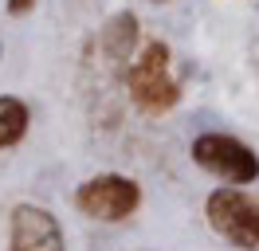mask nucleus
Here are the masks:
<instances>
[{
    "label": "nucleus",
    "mask_w": 259,
    "mask_h": 251,
    "mask_svg": "<svg viewBox=\"0 0 259 251\" xmlns=\"http://www.w3.org/2000/svg\"><path fill=\"white\" fill-rule=\"evenodd\" d=\"M126 87H130V98L146 114H165V110L177 106L181 87L169 75V47L161 39L146 44V51L126 67Z\"/></svg>",
    "instance_id": "1"
},
{
    "label": "nucleus",
    "mask_w": 259,
    "mask_h": 251,
    "mask_svg": "<svg viewBox=\"0 0 259 251\" xmlns=\"http://www.w3.org/2000/svg\"><path fill=\"white\" fill-rule=\"evenodd\" d=\"M75 204H79L82 216L106 220V224H118V220H126L130 212L142 204V188L134 185L130 177L106 173V177H91L87 185H79Z\"/></svg>",
    "instance_id": "2"
},
{
    "label": "nucleus",
    "mask_w": 259,
    "mask_h": 251,
    "mask_svg": "<svg viewBox=\"0 0 259 251\" xmlns=\"http://www.w3.org/2000/svg\"><path fill=\"white\" fill-rule=\"evenodd\" d=\"M208 224L232 239L236 247L255 251L259 247V204L243 196L240 188H216L208 196Z\"/></svg>",
    "instance_id": "3"
},
{
    "label": "nucleus",
    "mask_w": 259,
    "mask_h": 251,
    "mask_svg": "<svg viewBox=\"0 0 259 251\" xmlns=\"http://www.w3.org/2000/svg\"><path fill=\"white\" fill-rule=\"evenodd\" d=\"M193 161L200 169L224 177L232 185H247L259 177V157L240 145L236 138H224V134H204V138L193 141Z\"/></svg>",
    "instance_id": "4"
},
{
    "label": "nucleus",
    "mask_w": 259,
    "mask_h": 251,
    "mask_svg": "<svg viewBox=\"0 0 259 251\" xmlns=\"http://www.w3.org/2000/svg\"><path fill=\"white\" fill-rule=\"evenodd\" d=\"M8 243H12V251H63V232L48 208L20 204V208H12Z\"/></svg>",
    "instance_id": "5"
},
{
    "label": "nucleus",
    "mask_w": 259,
    "mask_h": 251,
    "mask_svg": "<svg viewBox=\"0 0 259 251\" xmlns=\"http://www.w3.org/2000/svg\"><path fill=\"white\" fill-rule=\"evenodd\" d=\"M102 51H106V59L110 63H126L130 51H134V44H138V20H134V12H118L102 28Z\"/></svg>",
    "instance_id": "6"
},
{
    "label": "nucleus",
    "mask_w": 259,
    "mask_h": 251,
    "mask_svg": "<svg viewBox=\"0 0 259 251\" xmlns=\"http://www.w3.org/2000/svg\"><path fill=\"white\" fill-rule=\"evenodd\" d=\"M24 134H28V106L20 102L16 94H4L0 98V149L16 145Z\"/></svg>",
    "instance_id": "7"
},
{
    "label": "nucleus",
    "mask_w": 259,
    "mask_h": 251,
    "mask_svg": "<svg viewBox=\"0 0 259 251\" xmlns=\"http://www.w3.org/2000/svg\"><path fill=\"white\" fill-rule=\"evenodd\" d=\"M35 8V0H8V12L12 16H24V12H32Z\"/></svg>",
    "instance_id": "8"
},
{
    "label": "nucleus",
    "mask_w": 259,
    "mask_h": 251,
    "mask_svg": "<svg viewBox=\"0 0 259 251\" xmlns=\"http://www.w3.org/2000/svg\"><path fill=\"white\" fill-rule=\"evenodd\" d=\"M255 251H259V247H255Z\"/></svg>",
    "instance_id": "9"
}]
</instances>
